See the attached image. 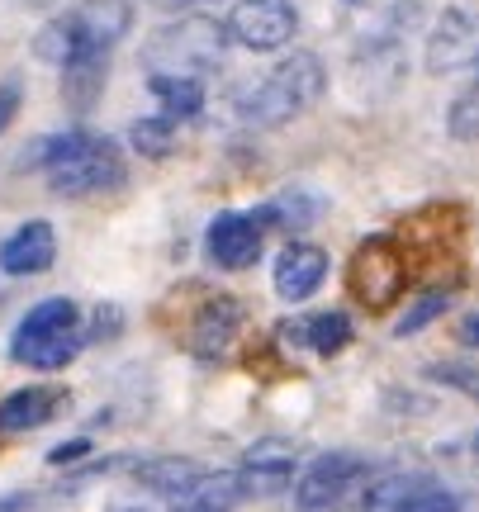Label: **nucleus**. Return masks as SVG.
Masks as SVG:
<instances>
[{"label":"nucleus","instance_id":"1","mask_svg":"<svg viewBox=\"0 0 479 512\" xmlns=\"http://www.w3.org/2000/svg\"><path fill=\"white\" fill-rule=\"evenodd\" d=\"M133 29V0H76L34 34V57L48 67H72L86 57H105Z\"/></svg>","mask_w":479,"mask_h":512},{"label":"nucleus","instance_id":"2","mask_svg":"<svg viewBox=\"0 0 479 512\" xmlns=\"http://www.w3.org/2000/svg\"><path fill=\"white\" fill-rule=\"evenodd\" d=\"M323 91H328L323 57L290 53V57H280L261 81H252V86L238 95V119L252 128H285L304 110H314Z\"/></svg>","mask_w":479,"mask_h":512},{"label":"nucleus","instance_id":"3","mask_svg":"<svg viewBox=\"0 0 479 512\" xmlns=\"http://www.w3.org/2000/svg\"><path fill=\"white\" fill-rule=\"evenodd\" d=\"M138 62L148 67V76H185V81H204L228 62V29L223 19L209 15H181L152 29L143 43Z\"/></svg>","mask_w":479,"mask_h":512},{"label":"nucleus","instance_id":"4","mask_svg":"<svg viewBox=\"0 0 479 512\" xmlns=\"http://www.w3.org/2000/svg\"><path fill=\"white\" fill-rule=\"evenodd\" d=\"M418 19H423V0H394L385 10V19L375 29H366V38L356 43V53H351V86L366 100H380L385 91H394L404 81L408 34L418 29Z\"/></svg>","mask_w":479,"mask_h":512},{"label":"nucleus","instance_id":"5","mask_svg":"<svg viewBox=\"0 0 479 512\" xmlns=\"http://www.w3.org/2000/svg\"><path fill=\"white\" fill-rule=\"evenodd\" d=\"M370 475V460L356 456V451H323L314 456L304 470L295 475V508L299 512H323V508H337L342 498Z\"/></svg>","mask_w":479,"mask_h":512},{"label":"nucleus","instance_id":"6","mask_svg":"<svg viewBox=\"0 0 479 512\" xmlns=\"http://www.w3.org/2000/svg\"><path fill=\"white\" fill-rule=\"evenodd\" d=\"M228 43H238L247 53H280L299 34L295 0H238L228 15Z\"/></svg>","mask_w":479,"mask_h":512},{"label":"nucleus","instance_id":"7","mask_svg":"<svg viewBox=\"0 0 479 512\" xmlns=\"http://www.w3.org/2000/svg\"><path fill=\"white\" fill-rule=\"evenodd\" d=\"M124 181H129V166H124V157H119L114 138H105V133H95L72 162H62L57 171H48L53 195H67V200H81V195H105V190H119Z\"/></svg>","mask_w":479,"mask_h":512},{"label":"nucleus","instance_id":"8","mask_svg":"<svg viewBox=\"0 0 479 512\" xmlns=\"http://www.w3.org/2000/svg\"><path fill=\"white\" fill-rule=\"evenodd\" d=\"M233 475H238L242 498H276L299 475V446L290 437H261L242 451V465Z\"/></svg>","mask_w":479,"mask_h":512},{"label":"nucleus","instance_id":"9","mask_svg":"<svg viewBox=\"0 0 479 512\" xmlns=\"http://www.w3.org/2000/svg\"><path fill=\"white\" fill-rule=\"evenodd\" d=\"M479 57V15L465 10V5H446L432 34H427V48H423V67L432 76H446V72H461V67H475Z\"/></svg>","mask_w":479,"mask_h":512},{"label":"nucleus","instance_id":"10","mask_svg":"<svg viewBox=\"0 0 479 512\" xmlns=\"http://www.w3.org/2000/svg\"><path fill=\"white\" fill-rule=\"evenodd\" d=\"M347 280H351V294H356L361 304L385 309V304H394L399 290H404V256L394 252V242L375 238V242H366L361 252L351 256Z\"/></svg>","mask_w":479,"mask_h":512},{"label":"nucleus","instance_id":"11","mask_svg":"<svg viewBox=\"0 0 479 512\" xmlns=\"http://www.w3.org/2000/svg\"><path fill=\"white\" fill-rule=\"evenodd\" d=\"M261 242H266V233L252 223V214L223 209V214H214L209 233H204V252L223 271H247V266H257Z\"/></svg>","mask_w":479,"mask_h":512},{"label":"nucleus","instance_id":"12","mask_svg":"<svg viewBox=\"0 0 479 512\" xmlns=\"http://www.w3.org/2000/svg\"><path fill=\"white\" fill-rule=\"evenodd\" d=\"M271 280H276V294L285 304H304V299H314V294L323 290V280H328V252L314 247V242H290V247L276 256Z\"/></svg>","mask_w":479,"mask_h":512},{"label":"nucleus","instance_id":"13","mask_svg":"<svg viewBox=\"0 0 479 512\" xmlns=\"http://www.w3.org/2000/svg\"><path fill=\"white\" fill-rule=\"evenodd\" d=\"M57 261V233L48 219L19 223L10 238L0 242V271L5 275H43Z\"/></svg>","mask_w":479,"mask_h":512},{"label":"nucleus","instance_id":"14","mask_svg":"<svg viewBox=\"0 0 479 512\" xmlns=\"http://www.w3.org/2000/svg\"><path fill=\"white\" fill-rule=\"evenodd\" d=\"M242 328V304L238 299H209L204 304V313L195 318V332H190V347H195V356H204V361H214V356H223V351L233 347V337H238Z\"/></svg>","mask_w":479,"mask_h":512},{"label":"nucleus","instance_id":"15","mask_svg":"<svg viewBox=\"0 0 479 512\" xmlns=\"http://www.w3.org/2000/svg\"><path fill=\"white\" fill-rule=\"evenodd\" d=\"M62 403H67V394H62V389H48V384L15 389L10 399H0V427H5V432H34V427L57 418Z\"/></svg>","mask_w":479,"mask_h":512},{"label":"nucleus","instance_id":"16","mask_svg":"<svg viewBox=\"0 0 479 512\" xmlns=\"http://www.w3.org/2000/svg\"><path fill=\"white\" fill-rule=\"evenodd\" d=\"M86 347V337L76 328L67 332H43V337H10V356H15L19 366L29 370H62L72 366L76 356Z\"/></svg>","mask_w":479,"mask_h":512},{"label":"nucleus","instance_id":"17","mask_svg":"<svg viewBox=\"0 0 479 512\" xmlns=\"http://www.w3.org/2000/svg\"><path fill=\"white\" fill-rule=\"evenodd\" d=\"M133 479L148 489V494L157 498H171V503H181L190 489H195V479L204 475L195 460H185V456H157V460H133L129 465Z\"/></svg>","mask_w":479,"mask_h":512},{"label":"nucleus","instance_id":"18","mask_svg":"<svg viewBox=\"0 0 479 512\" xmlns=\"http://www.w3.org/2000/svg\"><path fill=\"white\" fill-rule=\"evenodd\" d=\"M323 214V200L309 195V190H280L276 200H266L261 209H252V223L261 233L266 228H285V233H304L309 223H318Z\"/></svg>","mask_w":479,"mask_h":512},{"label":"nucleus","instance_id":"19","mask_svg":"<svg viewBox=\"0 0 479 512\" xmlns=\"http://www.w3.org/2000/svg\"><path fill=\"white\" fill-rule=\"evenodd\" d=\"M105 86H110V53L62 67V100H67L72 114H91L95 105H100Z\"/></svg>","mask_w":479,"mask_h":512},{"label":"nucleus","instance_id":"20","mask_svg":"<svg viewBox=\"0 0 479 512\" xmlns=\"http://www.w3.org/2000/svg\"><path fill=\"white\" fill-rule=\"evenodd\" d=\"M148 91L157 95L162 119H171V124L195 119V114L204 110V86L200 81H185V76H148Z\"/></svg>","mask_w":479,"mask_h":512},{"label":"nucleus","instance_id":"21","mask_svg":"<svg viewBox=\"0 0 479 512\" xmlns=\"http://www.w3.org/2000/svg\"><path fill=\"white\" fill-rule=\"evenodd\" d=\"M290 332H299V342L314 347L318 356H337V351L351 342V318L328 309V313H314L309 323H299V328H290Z\"/></svg>","mask_w":479,"mask_h":512},{"label":"nucleus","instance_id":"22","mask_svg":"<svg viewBox=\"0 0 479 512\" xmlns=\"http://www.w3.org/2000/svg\"><path fill=\"white\" fill-rule=\"evenodd\" d=\"M81 323V309H76L72 299H62V294H53V299H43V304H34V309L19 318L15 337H43V332H67Z\"/></svg>","mask_w":479,"mask_h":512},{"label":"nucleus","instance_id":"23","mask_svg":"<svg viewBox=\"0 0 479 512\" xmlns=\"http://www.w3.org/2000/svg\"><path fill=\"white\" fill-rule=\"evenodd\" d=\"M446 133H451L456 143H479V76L451 100V110H446Z\"/></svg>","mask_w":479,"mask_h":512},{"label":"nucleus","instance_id":"24","mask_svg":"<svg viewBox=\"0 0 479 512\" xmlns=\"http://www.w3.org/2000/svg\"><path fill=\"white\" fill-rule=\"evenodd\" d=\"M129 143H133V152H143V157H166V152L176 147V124L162 119V114L138 119V124L129 128Z\"/></svg>","mask_w":479,"mask_h":512},{"label":"nucleus","instance_id":"25","mask_svg":"<svg viewBox=\"0 0 479 512\" xmlns=\"http://www.w3.org/2000/svg\"><path fill=\"white\" fill-rule=\"evenodd\" d=\"M451 309V294H423V299H418V304H413V309L404 313V318H399V323H394V337H413V332H423L427 323H437V318H442V313Z\"/></svg>","mask_w":479,"mask_h":512},{"label":"nucleus","instance_id":"26","mask_svg":"<svg viewBox=\"0 0 479 512\" xmlns=\"http://www.w3.org/2000/svg\"><path fill=\"white\" fill-rule=\"evenodd\" d=\"M427 380L451 384V389H461L465 399L479 403V361H437V366H427Z\"/></svg>","mask_w":479,"mask_h":512},{"label":"nucleus","instance_id":"27","mask_svg":"<svg viewBox=\"0 0 479 512\" xmlns=\"http://www.w3.org/2000/svg\"><path fill=\"white\" fill-rule=\"evenodd\" d=\"M394 512H461V498L442 489V484H423L413 498H404Z\"/></svg>","mask_w":479,"mask_h":512},{"label":"nucleus","instance_id":"28","mask_svg":"<svg viewBox=\"0 0 479 512\" xmlns=\"http://www.w3.org/2000/svg\"><path fill=\"white\" fill-rule=\"evenodd\" d=\"M19 105H24V81H19V76H5V81H0V133H10V124L19 119Z\"/></svg>","mask_w":479,"mask_h":512},{"label":"nucleus","instance_id":"29","mask_svg":"<svg viewBox=\"0 0 479 512\" xmlns=\"http://www.w3.org/2000/svg\"><path fill=\"white\" fill-rule=\"evenodd\" d=\"M119 328H124V313L114 309V304H100V309H95V323H91V342H105V337H114Z\"/></svg>","mask_w":479,"mask_h":512},{"label":"nucleus","instance_id":"30","mask_svg":"<svg viewBox=\"0 0 479 512\" xmlns=\"http://www.w3.org/2000/svg\"><path fill=\"white\" fill-rule=\"evenodd\" d=\"M86 456H91V441L72 437V441H62V446L48 451V465H76V460H86Z\"/></svg>","mask_w":479,"mask_h":512},{"label":"nucleus","instance_id":"31","mask_svg":"<svg viewBox=\"0 0 479 512\" xmlns=\"http://www.w3.org/2000/svg\"><path fill=\"white\" fill-rule=\"evenodd\" d=\"M148 5L166 10V15H195L200 5H214V0H148Z\"/></svg>","mask_w":479,"mask_h":512},{"label":"nucleus","instance_id":"32","mask_svg":"<svg viewBox=\"0 0 479 512\" xmlns=\"http://www.w3.org/2000/svg\"><path fill=\"white\" fill-rule=\"evenodd\" d=\"M38 508V494H5L0 498V512H34Z\"/></svg>","mask_w":479,"mask_h":512},{"label":"nucleus","instance_id":"33","mask_svg":"<svg viewBox=\"0 0 479 512\" xmlns=\"http://www.w3.org/2000/svg\"><path fill=\"white\" fill-rule=\"evenodd\" d=\"M461 342H465V347H479V309L461 323Z\"/></svg>","mask_w":479,"mask_h":512},{"label":"nucleus","instance_id":"34","mask_svg":"<svg viewBox=\"0 0 479 512\" xmlns=\"http://www.w3.org/2000/svg\"><path fill=\"white\" fill-rule=\"evenodd\" d=\"M19 5H29V10H57V5H67V0H19Z\"/></svg>","mask_w":479,"mask_h":512},{"label":"nucleus","instance_id":"35","mask_svg":"<svg viewBox=\"0 0 479 512\" xmlns=\"http://www.w3.org/2000/svg\"><path fill=\"white\" fill-rule=\"evenodd\" d=\"M171 512H214V508H200V503H176Z\"/></svg>","mask_w":479,"mask_h":512},{"label":"nucleus","instance_id":"36","mask_svg":"<svg viewBox=\"0 0 479 512\" xmlns=\"http://www.w3.org/2000/svg\"><path fill=\"white\" fill-rule=\"evenodd\" d=\"M347 5H380V0H347Z\"/></svg>","mask_w":479,"mask_h":512},{"label":"nucleus","instance_id":"37","mask_svg":"<svg viewBox=\"0 0 479 512\" xmlns=\"http://www.w3.org/2000/svg\"><path fill=\"white\" fill-rule=\"evenodd\" d=\"M119 512H152V508H119Z\"/></svg>","mask_w":479,"mask_h":512},{"label":"nucleus","instance_id":"38","mask_svg":"<svg viewBox=\"0 0 479 512\" xmlns=\"http://www.w3.org/2000/svg\"><path fill=\"white\" fill-rule=\"evenodd\" d=\"M475 451H479V437H475Z\"/></svg>","mask_w":479,"mask_h":512},{"label":"nucleus","instance_id":"39","mask_svg":"<svg viewBox=\"0 0 479 512\" xmlns=\"http://www.w3.org/2000/svg\"><path fill=\"white\" fill-rule=\"evenodd\" d=\"M475 67H479V57H475Z\"/></svg>","mask_w":479,"mask_h":512}]
</instances>
